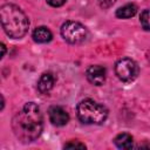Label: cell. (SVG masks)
<instances>
[{"instance_id":"9c48e42d","label":"cell","mask_w":150,"mask_h":150,"mask_svg":"<svg viewBox=\"0 0 150 150\" xmlns=\"http://www.w3.org/2000/svg\"><path fill=\"white\" fill-rule=\"evenodd\" d=\"M33 40L38 43H46V42H49L53 38V34L52 32L45 27V26H40V27H36L34 30H33Z\"/></svg>"},{"instance_id":"9a60e30c","label":"cell","mask_w":150,"mask_h":150,"mask_svg":"<svg viewBox=\"0 0 150 150\" xmlns=\"http://www.w3.org/2000/svg\"><path fill=\"white\" fill-rule=\"evenodd\" d=\"M46 1L52 7H60V6H62L66 2V0H46Z\"/></svg>"},{"instance_id":"7c38bea8","label":"cell","mask_w":150,"mask_h":150,"mask_svg":"<svg viewBox=\"0 0 150 150\" xmlns=\"http://www.w3.org/2000/svg\"><path fill=\"white\" fill-rule=\"evenodd\" d=\"M139 21H141L142 27H143L145 30H150V11H148V9L143 11V12L141 13Z\"/></svg>"},{"instance_id":"2e32d148","label":"cell","mask_w":150,"mask_h":150,"mask_svg":"<svg viewBox=\"0 0 150 150\" xmlns=\"http://www.w3.org/2000/svg\"><path fill=\"white\" fill-rule=\"evenodd\" d=\"M1 57H4L5 56V53H6V46L4 45V43H1Z\"/></svg>"},{"instance_id":"8992f818","label":"cell","mask_w":150,"mask_h":150,"mask_svg":"<svg viewBox=\"0 0 150 150\" xmlns=\"http://www.w3.org/2000/svg\"><path fill=\"white\" fill-rule=\"evenodd\" d=\"M87 80L94 86H102L105 81V68L100 64H93L87 68Z\"/></svg>"},{"instance_id":"277c9868","label":"cell","mask_w":150,"mask_h":150,"mask_svg":"<svg viewBox=\"0 0 150 150\" xmlns=\"http://www.w3.org/2000/svg\"><path fill=\"white\" fill-rule=\"evenodd\" d=\"M61 35L68 43L77 45L87 39L88 32L87 28L77 21H66L61 26Z\"/></svg>"},{"instance_id":"52a82bcc","label":"cell","mask_w":150,"mask_h":150,"mask_svg":"<svg viewBox=\"0 0 150 150\" xmlns=\"http://www.w3.org/2000/svg\"><path fill=\"white\" fill-rule=\"evenodd\" d=\"M48 115H49V120L50 122L56 125V127H62V125H66L69 121V115L68 112L62 108V107H59V105H53L49 108L48 110Z\"/></svg>"},{"instance_id":"5b68a950","label":"cell","mask_w":150,"mask_h":150,"mask_svg":"<svg viewBox=\"0 0 150 150\" xmlns=\"http://www.w3.org/2000/svg\"><path fill=\"white\" fill-rule=\"evenodd\" d=\"M138 71L139 69H138L137 63L129 57L120 59L115 64V73L117 77L122 82H125V83L132 82L137 77Z\"/></svg>"},{"instance_id":"7a4b0ae2","label":"cell","mask_w":150,"mask_h":150,"mask_svg":"<svg viewBox=\"0 0 150 150\" xmlns=\"http://www.w3.org/2000/svg\"><path fill=\"white\" fill-rule=\"evenodd\" d=\"M0 21L5 33L12 39L22 38L29 27V21L20 7L5 4L0 8Z\"/></svg>"},{"instance_id":"ba28073f","label":"cell","mask_w":150,"mask_h":150,"mask_svg":"<svg viewBox=\"0 0 150 150\" xmlns=\"http://www.w3.org/2000/svg\"><path fill=\"white\" fill-rule=\"evenodd\" d=\"M55 79L52 73H43L38 81V90L41 94H48L54 87Z\"/></svg>"},{"instance_id":"4fadbf2b","label":"cell","mask_w":150,"mask_h":150,"mask_svg":"<svg viewBox=\"0 0 150 150\" xmlns=\"http://www.w3.org/2000/svg\"><path fill=\"white\" fill-rule=\"evenodd\" d=\"M64 148L66 149H74V148L86 149V145L83 143H80V142H69V143H66L64 144Z\"/></svg>"},{"instance_id":"8fae6325","label":"cell","mask_w":150,"mask_h":150,"mask_svg":"<svg viewBox=\"0 0 150 150\" xmlns=\"http://www.w3.org/2000/svg\"><path fill=\"white\" fill-rule=\"evenodd\" d=\"M137 13V7L134 4H127L122 7H120L116 11V16L120 19H129L132 18Z\"/></svg>"},{"instance_id":"30bf717a","label":"cell","mask_w":150,"mask_h":150,"mask_svg":"<svg viewBox=\"0 0 150 150\" xmlns=\"http://www.w3.org/2000/svg\"><path fill=\"white\" fill-rule=\"evenodd\" d=\"M114 143L120 149H130V148H132L134 138H132V136L130 134L122 132V134H118L114 138Z\"/></svg>"},{"instance_id":"6da1fadb","label":"cell","mask_w":150,"mask_h":150,"mask_svg":"<svg viewBox=\"0 0 150 150\" xmlns=\"http://www.w3.org/2000/svg\"><path fill=\"white\" fill-rule=\"evenodd\" d=\"M12 129L22 143H30L39 138L43 129V118L40 108L34 102L26 103L12 120Z\"/></svg>"},{"instance_id":"3957f363","label":"cell","mask_w":150,"mask_h":150,"mask_svg":"<svg viewBox=\"0 0 150 150\" xmlns=\"http://www.w3.org/2000/svg\"><path fill=\"white\" fill-rule=\"evenodd\" d=\"M79 120L84 124H102L108 117V109L90 98H84L76 107Z\"/></svg>"},{"instance_id":"5bb4252c","label":"cell","mask_w":150,"mask_h":150,"mask_svg":"<svg viewBox=\"0 0 150 150\" xmlns=\"http://www.w3.org/2000/svg\"><path fill=\"white\" fill-rule=\"evenodd\" d=\"M115 1H116V0H97V4L100 5L101 8L105 9V8L111 7V6L115 4Z\"/></svg>"}]
</instances>
